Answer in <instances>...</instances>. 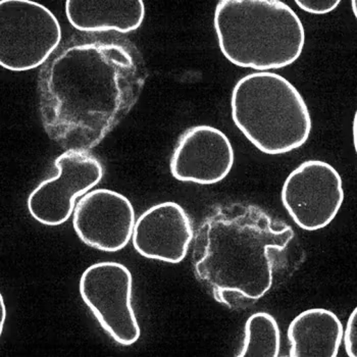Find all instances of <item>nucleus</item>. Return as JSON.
<instances>
[{
	"label": "nucleus",
	"instance_id": "obj_5",
	"mask_svg": "<svg viewBox=\"0 0 357 357\" xmlns=\"http://www.w3.org/2000/svg\"><path fill=\"white\" fill-rule=\"evenodd\" d=\"M61 27L48 8L31 0L0 1V65L12 72L43 66L61 44Z\"/></svg>",
	"mask_w": 357,
	"mask_h": 357
},
{
	"label": "nucleus",
	"instance_id": "obj_2",
	"mask_svg": "<svg viewBox=\"0 0 357 357\" xmlns=\"http://www.w3.org/2000/svg\"><path fill=\"white\" fill-rule=\"evenodd\" d=\"M294 238L287 222L250 204L215 206L194 234L196 279L217 303L239 310L272 288L275 252Z\"/></svg>",
	"mask_w": 357,
	"mask_h": 357
},
{
	"label": "nucleus",
	"instance_id": "obj_1",
	"mask_svg": "<svg viewBox=\"0 0 357 357\" xmlns=\"http://www.w3.org/2000/svg\"><path fill=\"white\" fill-rule=\"evenodd\" d=\"M135 44L116 36H74L42 66V126L66 151L89 152L130 114L146 83Z\"/></svg>",
	"mask_w": 357,
	"mask_h": 357
},
{
	"label": "nucleus",
	"instance_id": "obj_13",
	"mask_svg": "<svg viewBox=\"0 0 357 357\" xmlns=\"http://www.w3.org/2000/svg\"><path fill=\"white\" fill-rule=\"evenodd\" d=\"M339 317L326 308L304 310L289 325L291 357H337L342 343Z\"/></svg>",
	"mask_w": 357,
	"mask_h": 357
},
{
	"label": "nucleus",
	"instance_id": "obj_16",
	"mask_svg": "<svg viewBox=\"0 0 357 357\" xmlns=\"http://www.w3.org/2000/svg\"><path fill=\"white\" fill-rule=\"evenodd\" d=\"M343 342L347 356L357 357V310L354 308L348 319L345 332L343 331Z\"/></svg>",
	"mask_w": 357,
	"mask_h": 357
},
{
	"label": "nucleus",
	"instance_id": "obj_17",
	"mask_svg": "<svg viewBox=\"0 0 357 357\" xmlns=\"http://www.w3.org/2000/svg\"><path fill=\"white\" fill-rule=\"evenodd\" d=\"M1 307H2V319H1V332L3 330L4 321L6 317V304H4L3 296H1Z\"/></svg>",
	"mask_w": 357,
	"mask_h": 357
},
{
	"label": "nucleus",
	"instance_id": "obj_4",
	"mask_svg": "<svg viewBox=\"0 0 357 357\" xmlns=\"http://www.w3.org/2000/svg\"><path fill=\"white\" fill-rule=\"evenodd\" d=\"M234 124L259 151L279 155L305 144L312 116L301 92L275 73L246 75L231 97Z\"/></svg>",
	"mask_w": 357,
	"mask_h": 357
},
{
	"label": "nucleus",
	"instance_id": "obj_15",
	"mask_svg": "<svg viewBox=\"0 0 357 357\" xmlns=\"http://www.w3.org/2000/svg\"><path fill=\"white\" fill-rule=\"evenodd\" d=\"M299 8L312 15H327L338 8L339 0H296Z\"/></svg>",
	"mask_w": 357,
	"mask_h": 357
},
{
	"label": "nucleus",
	"instance_id": "obj_14",
	"mask_svg": "<svg viewBox=\"0 0 357 357\" xmlns=\"http://www.w3.org/2000/svg\"><path fill=\"white\" fill-rule=\"evenodd\" d=\"M281 349V332L272 314L255 312L248 317L239 357H277Z\"/></svg>",
	"mask_w": 357,
	"mask_h": 357
},
{
	"label": "nucleus",
	"instance_id": "obj_12",
	"mask_svg": "<svg viewBox=\"0 0 357 357\" xmlns=\"http://www.w3.org/2000/svg\"><path fill=\"white\" fill-rule=\"evenodd\" d=\"M66 15L80 32L127 34L142 25L145 4L142 0H68Z\"/></svg>",
	"mask_w": 357,
	"mask_h": 357
},
{
	"label": "nucleus",
	"instance_id": "obj_6",
	"mask_svg": "<svg viewBox=\"0 0 357 357\" xmlns=\"http://www.w3.org/2000/svg\"><path fill=\"white\" fill-rule=\"evenodd\" d=\"M81 298L105 332L118 344L137 342L141 330L132 305L133 277L116 261H100L84 271L79 284Z\"/></svg>",
	"mask_w": 357,
	"mask_h": 357
},
{
	"label": "nucleus",
	"instance_id": "obj_11",
	"mask_svg": "<svg viewBox=\"0 0 357 357\" xmlns=\"http://www.w3.org/2000/svg\"><path fill=\"white\" fill-rule=\"evenodd\" d=\"M193 239L190 217L173 202H162L145 211L136 220L132 235L139 255L169 264L184 261Z\"/></svg>",
	"mask_w": 357,
	"mask_h": 357
},
{
	"label": "nucleus",
	"instance_id": "obj_7",
	"mask_svg": "<svg viewBox=\"0 0 357 357\" xmlns=\"http://www.w3.org/2000/svg\"><path fill=\"white\" fill-rule=\"evenodd\" d=\"M57 174L42 181L30 193L29 213L48 227L61 226L70 220L77 198L100 183L103 167L90 152L66 151L54 160Z\"/></svg>",
	"mask_w": 357,
	"mask_h": 357
},
{
	"label": "nucleus",
	"instance_id": "obj_9",
	"mask_svg": "<svg viewBox=\"0 0 357 357\" xmlns=\"http://www.w3.org/2000/svg\"><path fill=\"white\" fill-rule=\"evenodd\" d=\"M133 204L123 194L96 189L75 207L73 227L86 245L103 252H118L129 244L135 226Z\"/></svg>",
	"mask_w": 357,
	"mask_h": 357
},
{
	"label": "nucleus",
	"instance_id": "obj_8",
	"mask_svg": "<svg viewBox=\"0 0 357 357\" xmlns=\"http://www.w3.org/2000/svg\"><path fill=\"white\" fill-rule=\"evenodd\" d=\"M281 198L299 228L321 230L332 222L342 206V178L328 162L306 160L286 178Z\"/></svg>",
	"mask_w": 357,
	"mask_h": 357
},
{
	"label": "nucleus",
	"instance_id": "obj_10",
	"mask_svg": "<svg viewBox=\"0 0 357 357\" xmlns=\"http://www.w3.org/2000/svg\"><path fill=\"white\" fill-rule=\"evenodd\" d=\"M235 162L232 143L211 126L199 125L183 132L169 160L176 180L213 185L228 177Z\"/></svg>",
	"mask_w": 357,
	"mask_h": 357
},
{
	"label": "nucleus",
	"instance_id": "obj_3",
	"mask_svg": "<svg viewBox=\"0 0 357 357\" xmlns=\"http://www.w3.org/2000/svg\"><path fill=\"white\" fill-rule=\"evenodd\" d=\"M213 26L224 56L259 72L293 65L305 44L303 22L280 0H220Z\"/></svg>",
	"mask_w": 357,
	"mask_h": 357
}]
</instances>
